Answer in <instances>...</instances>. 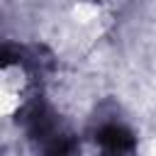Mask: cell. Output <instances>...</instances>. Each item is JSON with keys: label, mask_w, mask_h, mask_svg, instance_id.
Here are the masks:
<instances>
[{"label": "cell", "mask_w": 156, "mask_h": 156, "mask_svg": "<svg viewBox=\"0 0 156 156\" xmlns=\"http://www.w3.org/2000/svg\"><path fill=\"white\" fill-rule=\"evenodd\" d=\"M17 124L24 129L37 156H78L80 141L61 115L44 100L32 98L17 112Z\"/></svg>", "instance_id": "6da1fadb"}, {"label": "cell", "mask_w": 156, "mask_h": 156, "mask_svg": "<svg viewBox=\"0 0 156 156\" xmlns=\"http://www.w3.org/2000/svg\"><path fill=\"white\" fill-rule=\"evenodd\" d=\"M88 139L93 141L98 156H134L136 154V134L117 115L95 117L88 129Z\"/></svg>", "instance_id": "7a4b0ae2"}]
</instances>
